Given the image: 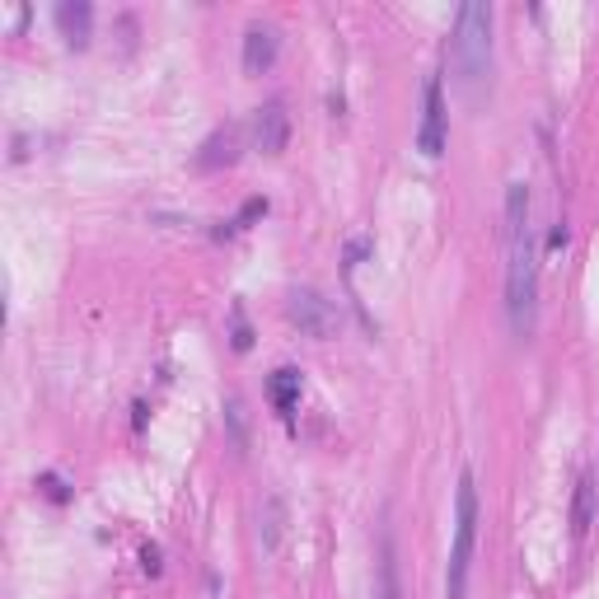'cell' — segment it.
Returning <instances> with one entry per match:
<instances>
[{
  "mask_svg": "<svg viewBox=\"0 0 599 599\" xmlns=\"http://www.w3.org/2000/svg\"><path fill=\"white\" fill-rule=\"evenodd\" d=\"M506 319L519 342L539 328V240L529 225V187L506 183Z\"/></svg>",
  "mask_w": 599,
  "mask_h": 599,
  "instance_id": "6da1fadb",
  "label": "cell"
},
{
  "mask_svg": "<svg viewBox=\"0 0 599 599\" xmlns=\"http://www.w3.org/2000/svg\"><path fill=\"white\" fill-rule=\"evenodd\" d=\"M492 5L487 0H464L454 10V28H450V61L464 89H478L492 75Z\"/></svg>",
  "mask_w": 599,
  "mask_h": 599,
  "instance_id": "7a4b0ae2",
  "label": "cell"
},
{
  "mask_svg": "<svg viewBox=\"0 0 599 599\" xmlns=\"http://www.w3.org/2000/svg\"><path fill=\"white\" fill-rule=\"evenodd\" d=\"M473 548H478V482H473V468H464L460 487H454V543H450V562H445V599L468 595Z\"/></svg>",
  "mask_w": 599,
  "mask_h": 599,
  "instance_id": "3957f363",
  "label": "cell"
},
{
  "mask_svg": "<svg viewBox=\"0 0 599 599\" xmlns=\"http://www.w3.org/2000/svg\"><path fill=\"white\" fill-rule=\"evenodd\" d=\"M286 319L300 328L305 338L314 342H328L342 328V309L328 300L323 291H314V286H295L286 295Z\"/></svg>",
  "mask_w": 599,
  "mask_h": 599,
  "instance_id": "277c9868",
  "label": "cell"
},
{
  "mask_svg": "<svg viewBox=\"0 0 599 599\" xmlns=\"http://www.w3.org/2000/svg\"><path fill=\"white\" fill-rule=\"evenodd\" d=\"M450 140V113H445V85H440V75H427V85H421V127H417V150L436 160L440 150H445Z\"/></svg>",
  "mask_w": 599,
  "mask_h": 599,
  "instance_id": "5b68a950",
  "label": "cell"
},
{
  "mask_svg": "<svg viewBox=\"0 0 599 599\" xmlns=\"http://www.w3.org/2000/svg\"><path fill=\"white\" fill-rule=\"evenodd\" d=\"M291 140V113H286V99H267L258 103L254 113V146L262 155H281Z\"/></svg>",
  "mask_w": 599,
  "mask_h": 599,
  "instance_id": "8992f818",
  "label": "cell"
},
{
  "mask_svg": "<svg viewBox=\"0 0 599 599\" xmlns=\"http://www.w3.org/2000/svg\"><path fill=\"white\" fill-rule=\"evenodd\" d=\"M240 150H244V127L240 122H225V127H216L207 140H201V150L193 155V164L201 173H216V169H225L240 160Z\"/></svg>",
  "mask_w": 599,
  "mask_h": 599,
  "instance_id": "52a82bcc",
  "label": "cell"
},
{
  "mask_svg": "<svg viewBox=\"0 0 599 599\" xmlns=\"http://www.w3.org/2000/svg\"><path fill=\"white\" fill-rule=\"evenodd\" d=\"M375 599H403V586H399V548H393L389 519H384V529H380V553H375Z\"/></svg>",
  "mask_w": 599,
  "mask_h": 599,
  "instance_id": "ba28073f",
  "label": "cell"
},
{
  "mask_svg": "<svg viewBox=\"0 0 599 599\" xmlns=\"http://www.w3.org/2000/svg\"><path fill=\"white\" fill-rule=\"evenodd\" d=\"M281 52V34L272 24H248L244 28V66L248 71H267Z\"/></svg>",
  "mask_w": 599,
  "mask_h": 599,
  "instance_id": "9c48e42d",
  "label": "cell"
},
{
  "mask_svg": "<svg viewBox=\"0 0 599 599\" xmlns=\"http://www.w3.org/2000/svg\"><path fill=\"white\" fill-rule=\"evenodd\" d=\"M281 534H286V501L272 492V497H262V506H258V543H262V553H277Z\"/></svg>",
  "mask_w": 599,
  "mask_h": 599,
  "instance_id": "30bf717a",
  "label": "cell"
},
{
  "mask_svg": "<svg viewBox=\"0 0 599 599\" xmlns=\"http://www.w3.org/2000/svg\"><path fill=\"white\" fill-rule=\"evenodd\" d=\"M300 389H305V375H300L295 366H281L272 380H267V399H272V407L281 417H291L300 407Z\"/></svg>",
  "mask_w": 599,
  "mask_h": 599,
  "instance_id": "8fae6325",
  "label": "cell"
},
{
  "mask_svg": "<svg viewBox=\"0 0 599 599\" xmlns=\"http://www.w3.org/2000/svg\"><path fill=\"white\" fill-rule=\"evenodd\" d=\"M89 24H94V5H89V0H61V5H57V28L75 47L89 42Z\"/></svg>",
  "mask_w": 599,
  "mask_h": 599,
  "instance_id": "7c38bea8",
  "label": "cell"
},
{
  "mask_svg": "<svg viewBox=\"0 0 599 599\" xmlns=\"http://www.w3.org/2000/svg\"><path fill=\"white\" fill-rule=\"evenodd\" d=\"M590 519H595V478H590V473H580L576 497H572V534H576V539L590 529Z\"/></svg>",
  "mask_w": 599,
  "mask_h": 599,
  "instance_id": "4fadbf2b",
  "label": "cell"
},
{
  "mask_svg": "<svg viewBox=\"0 0 599 599\" xmlns=\"http://www.w3.org/2000/svg\"><path fill=\"white\" fill-rule=\"evenodd\" d=\"M230 323H234V352H248V346H254V328H248V319H244V305H234L230 309Z\"/></svg>",
  "mask_w": 599,
  "mask_h": 599,
  "instance_id": "5bb4252c",
  "label": "cell"
},
{
  "mask_svg": "<svg viewBox=\"0 0 599 599\" xmlns=\"http://www.w3.org/2000/svg\"><path fill=\"white\" fill-rule=\"evenodd\" d=\"M225 421H230V431H234V445H248V431H244V403L240 399H230L225 403Z\"/></svg>",
  "mask_w": 599,
  "mask_h": 599,
  "instance_id": "9a60e30c",
  "label": "cell"
},
{
  "mask_svg": "<svg viewBox=\"0 0 599 599\" xmlns=\"http://www.w3.org/2000/svg\"><path fill=\"white\" fill-rule=\"evenodd\" d=\"M254 216H267V197H248V201H244V211L230 220V230H244Z\"/></svg>",
  "mask_w": 599,
  "mask_h": 599,
  "instance_id": "2e32d148",
  "label": "cell"
},
{
  "mask_svg": "<svg viewBox=\"0 0 599 599\" xmlns=\"http://www.w3.org/2000/svg\"><path fill=\"white\" fill-rule=\"evenodd\" d=\"M42 492L52 497V501H66V497H71V492H66V482H61L57 473H42Z\"/></svg>",
  "mask_w": 599,
  "mask_h": 599,
  "instance_id": "e0dca14e",
  "label": "cell"
},
{
  "mask_svg": "<svg viewBox=\"0 0 599 599\" xmlns=\"http://www.w3.org/2000/svg\"><path fill=\"white\" fill-rule=\"evenodd\" d=\"M140 562H146V572L155 576L160 572V548H140Z\"/></svg>",
  "mask_w": 599,
  "mask_h": 599,
  "instance_id": "ac0fdd59",
  "label": "cell"
},
{
  "mask_svg": "<svg viewBox=\"0 0 599 599\" xmlns=\"http://www.w3.org/2000/svg\"><path fill=\"white\" fill-rule=\"evenodd\" d=\"M562 244H566V225L558 220V225H553V234H548V248H562Z\"/></svg>",
  "mask_w": 599,
  "mask_h": 599,
  "instance_id": "d6986e66",
  "label": "cell"
}]
</instances>
